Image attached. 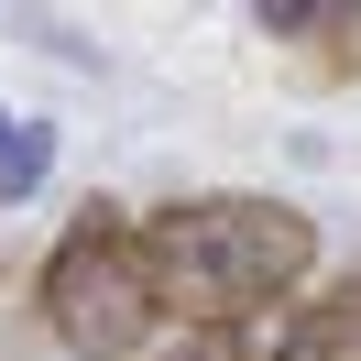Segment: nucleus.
I'll use <instances>...</instances> for the list:
<instances>
[{"label":"nucleus","mask_w":361,"mask_h":361,"mask_svg":"<svg viewBox=\"0 0 361 361\" xmlns=\"http://www.w3.org/2000/svg\"><path fill=\"white\" fill-rule=\"evenodd\" d=\"M33 329L77 361H142L154 350L164 295H154V263H142V230L121 197H88L55 230L44 274H33Z\"/></svg>","instance_id":"obj_2"},{"label":"nucleus","mask_w":361,"mask_h":361,"mask_svg":"<svg viewBox=\"0 0 361 361\" xmlns=\"http://www.w3.org/2000/svg\"><path fill=\"white\" fill-rule=\"evenodd\" d=\"M44 164H55V132H44V121H11V154H0V197H33V186H44Z\"/></svg>","instance_id":"obj_5"},{"label":"nucleus","mask_w":361,"mask_h":361,"mask_svg":"<svg viewBox=\"0 0 361 361\" xmlns=\"http://www.w3.org/2000/svg\"><path fill=\"white\" fill-rule=\"evenodd\" d=\"M252 33L285 55L295 88H339V77H361V0H263Z\"/></svg>","instance_id":"obj_3"},{"label":"nucleus","mask_w":361,"mask_h":361,"mask_svg":"<svg viewBox=\"0 0 361 361\" xmlns=\"http://www.w3.org/2000/svg\"><path fill=\"white\" fill-rule=\"evenodd\" d=\"M142 361H252V329H186L176 350H142Z\"/></svg>","instance_id":"obj_6"},{"label":"nucleus","mask_w":361,"mask_h":361,"mask_svg":"<svg viewBox=\"0 0 361 361\" xmlns=\"http://www.w3.org/2000/svg\"><path fill=\"white\" fill-rule=\"evenodd\" d=\"M0 154H11V121H0Z\"/></svg>","instance_id":"obj_7"},{"label":"nucleus","mask_w":361,"mask_h":361,"mask_svg":"<svg viewBox=\"0 0 361 361\" xmlns=\"http://www.w3.org/2000/svg\"><path fill=\"white\" fill-rule=\"evenodd\" d=\"M252 361H361V274L329 285L317 307H295L274 339H252Z\"/></svg>","instance_id":"obj_4"},{"label":"nucleus","mask_w":361,"mask_h":361,"mask_svg":"<svg viewBox=\"0 0 361 361\" xmlns=\"http://www.w3.org/2000/svg\"><path fill=\"white\" fill-rule=\"evenodd\" d=\"M132 230H142L164 317H186V329H252V317H274L317 274V219L295 197H252V186L176 197Z\"/></svg>","instance_id":"obj_1"}]
</instances>
